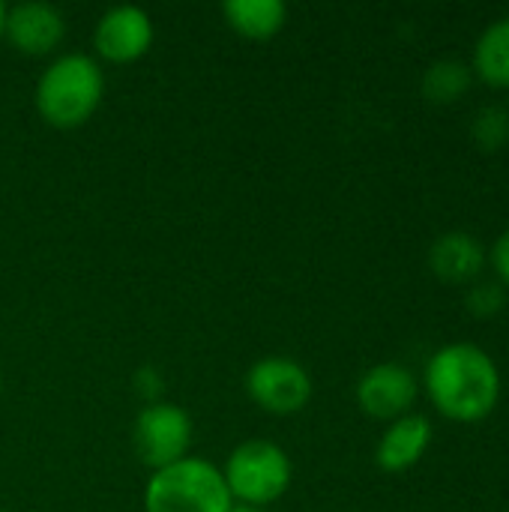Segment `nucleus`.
<instances>
[{"label":"nucleus","instance_id":"obj_1","mask_svg":"<svg viewBox=\"0 0 509 512\" xmlns=\"http://www.w3.org/2000/svg\"><path fill=\"white\" fill-rule=\"evenodd\" d=\"M423 387L447 420L480 423L501 402V369L480 345L450 342L429 357Z\"/></svg>","mask_w":509,"mask_h":512},{"label":"nucleus","instance_id":"obj_8","mask_svg":"<svg viewBox=\"0 0 509 512\" xmlns=\"http://www.w3.org/2000/svg\"><path fill=\"white\" fill-rule=\"evenodd\" d=\"M354 396H357V405L363 414L393 423V420L411 414V408L420 396V381L402 363H378L360 375Z\"/></svg>","mask_w":509,"mask_h":512},{"label":"nucleus","instance_id":"obj_7","mask_svg":"<svg viewBox=\"0 0 509 512\" xmlns=\"http://www.w3.org/2000/svg\"><path fill=\"white\" fill-rule=\"evenodd\" d=\"M153 36H156V27H153L150 12L132 3H123V6H111L96 21L93 51L105 63H117V66L135 63L150 51Z\"/></svg>","mask_w":509,"mask_h":512},{"label":"nucleus","instance_id":"obj_20","mask_svg":"<svg viewBox=\"0 0 509 512\" xmlns=\"http://www.w3.org/2000/svg\"><path fill=\"white\" fill-rule=\"evenodd\" d=\"M3 21H6V6L0 3V39H3Z\"/></svg>","mask_w":509,"mask_h":512},{"label":"nucleus","instance_id":"obj_4","mask_svg":"<svg viewBox=\"0 0 509 512\" xmlns=\"http://www.w3.org/2000/svg\"><path fill=\"white\" fill-rule=\"evenodd\" d=\"M222 477L228 483L234 504L264 510L267 504H276L279 498H285L294 480V465H291V456L276 441L252 438V441L237 444L228 453Z\"/></svg>","mask_w":509,"mask_h":512},{"label":"nucleus","instance_id":"obj_12","mask_svg":"<svg viewBox=\"0 0 509 512\" xmlns=\"http://www.w3.org/2000/svg\"><path fill=\"white\" fill-rule=\"evenodd\" d=\"M222 15L237 36L264 42L285 27L288 6L282 0H228L222 6Z\"/></svg>","mask_w":509,"mask_h":512},{"label":"nucleus","instance_id":"obj_6","mask_svg":"<svg viewBox=\"0 0 509 512\" xmlns=\"http://www.w3.org/2000/svg\"><path fill=\"white\" fill-rule=\"evenodd\" d=\"M192 438V417L174 402L144 405L135 417V450L150 471L186 459L192 450Z\"/></svg>","mask_w":509,"mask_h":512},{"label":"nucleus","instance_id":"obj_16","mask_svg":"<svg viewBox=\"0 0 509 512\" xmlns=\"http://www.w3.org/2000/svg\"><path fill=\"white\" fill-rule=\"evenodd\" d=\"M465 306L471 315L477 318H492V315H501L504 306H507V291L501 282H477L468 288L465 294Z\"/></svg>","mask_w":509,"mask_h":512},{"label":"nucleus","instance_id":"obj_17","mask_svg":"<svg viewBox=\"0 0 509 512\" xmlns=\"http://www.w3.org/2000/svg\"><path fill=\"white\" fill-rule=\"evenodd\" d=\"M489 258H492V267H495V273H498V282H501V285H509V228L495 240Z\"/></svg>","mask_w":509,"mask_h":512},{"label":"nucleus","instance_id":"obj_14","mask_svg":"<svg viewBox=\"0 0 509 512\" xmlns=\"http://www.w3.org/2000/svg\"><path fill=\"white\" fill-rule=\"evenodd\" d=\"M471 66L465 60H456V57H441L435 60L426 72H423V96L429 102H438V105H447V102H456L468 93L471 87Z\"/></svg>","mask_w":509,"mask_h":512},{"label":"nucleus","instance_id":"obj_5","mask_svg":"<svg viewBox=\"0 0 509 512\" xmlns=\"http://www.w3.org/2000/svg\"><path fill=\"white\" fill-rule=\"evenodd\" d=\"M246 393L261 411L273 417H291L312 402L315 384L303 363H297L294 357L273 354L252 363L246 375Z\"/></svg>","mask_w":509,"mask_h":512},{"label":"nucleus","instance_id":"obj_10","mask_svg":"<svg viewBox=\"0 0 509 512\" xmlns=\"http://www.w3.org/2000/svg\"><path fill=\"white\" fill-rule=\"evenodd\" d=\"M432 444V420L423 414H405L393 423H387L378 447H375V465L387 474L411 471Z\"/></svg>","mask_w":509,"mask_h":512},{"label":"nucleus","instance_id":"obj_3","mask_svg":"<svg viewBox=\"0 0 509 512\" xmlns=\"http://www.w3.org/2000/svg\"><path fill=\"white\" fill-rule=\"evenodd\" d=\"M231 504L222 468L201 456L153 471L144 486V512H228Z\"/></svg>","mask_w":509,"mask_h":512},{"label":"nucleus","instance_id":"obj_13","mask_svg":"<svg viewBox=\"0 0 509 512\" xmlns=\"http://www.w3.org/2000/svg\"><path fill=\"white\" fill-rule=\"evenodd\" d=\"M474 75L492 87H509V15L486 24L474 45Z\"/></svg>","mask_w":509,"mask_h":512},{"label":"nucleus","instance_id":"obj_15","mask_svg":"<svg viewBox=\"0 0 509 512\" xmlns=\"http://www.w3.org/2000/svg\"><path fill=\"white\" fill-rule=\"evenodd\" d=\"M471 135L483 150H501L509 141V111L504 105H486L471 123Z\"/></svg>","mask_w":509,"mask_h":512},{"label":"nucleus","instance_id":"obj_21","mask_svg":"<svg viewBox=\"0 0 509 512\" xmlns=\"http://www.w3.org/2000/svg\"><path fill=\"white\" fill-rule=\"evenodd\" d=\"M0 393H3V378H0Z\"/></svg>","mask_w":509,"mask_h":512},{"label":"nucleus","instance_id":"obj_2","mask_svg":"<svg viewBox=\"0 0 509 512\" xmlns=\"http://www.w3.org/2000/svg\"><path fill=\"white\" fill-rule=\"evenodd\" d=\"M105 75L96 57L69 51L57 54L36 81V111L51 129H78L102 105Z\"/></svg>","mask_w":509,"mask_h":512},{"label":"nucleus","instance_id":"obj_9","mask_svg":"<svg viewBox=\"0 0 509 512\" xmlns=\"http://www.w3.org/2000/svg\"><path fill=\"white\" fill-rule=\"evenodd\" d=\"M3 36L18 54L27 57H48L60 48L66 36V18L57 6L42 0H24L15 6H6Z\"/></svg>","mask_w":509,"mask_h":512},{"label":"nucleus","instance_id":"obj_19","mask_svg":"<svg viewBox=\"0 0 509 512\" xmlns=\"http://www.w3.org/2000/svg\"><path fill=\"white\" fill-rule=\"evenodd\" d=\"M228 512H264V510H258V507H246V504H231V510Z\"/></svg>","mask_w":509,"mask_h":512},{"label":"nucleus","instance_id":"obj_18","mask_svg":"<svg viewBox=\"0 0 509 512\" xmlns=\"http://www.w3.org/2000/svg\"><path fill=\"white\" fill-rule=\"evenodd\" d=\"M135 390L147 399V405H153V402H159V393H162V378H159V372L156 369H141L138 375H135Z\"/></svg>","mask_w":509,"mask_h":512},{"label":"nucleus","instance_id":"obj_22","mask_svg":"<svg viewBox=\"0 0 509 512\" xmlns=\"http://www.w3.org/2000/svg\"><path fill=\"white\" fill-rule=\"evenodd\" d=\"M0 512H3V510H0Z\"/></svg>","mask_w":509,"mask_h":512},{"label":"nucleus","instance_id":"obj_11","mask_svg":"<svg viewBox=\"0 0 509 512\" xmlns=\"http://www.w3.org/2000/svg\"><path fill=\"white\" fill-rule=\"evenodd\" d=\"M429 267L447 285H471L486 267V249L468 231H447L432 243Z\"/></svg>","mask_w":509,"mask_h":512}]
</instances>
